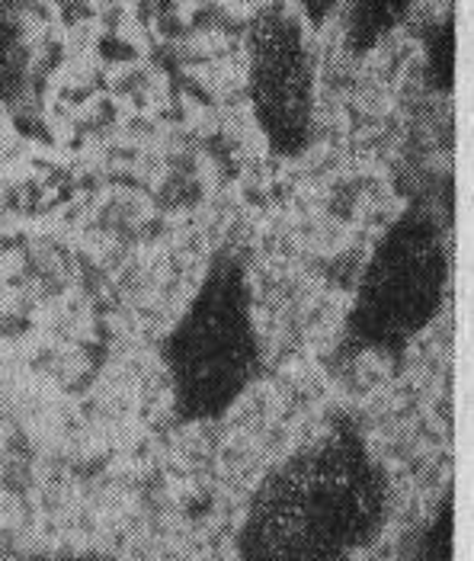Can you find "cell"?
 <instances>
[{"label": "cell", "instance_id": "cell-1", "mask_svg": "<svg viewBox=\"0 0 474 561\" xmlns=\"http://www.w3.org/2000/svg\"><path fill=\"white\" fill-rule=\"evenodd\" d=\"M389 511L385 472L349 421L263 478L238 529L241 561H349Z\"/></svg>", "mask_w": 474, "mask_h": 561}, {"label": "cell", "instance_id": "cell-2", "mask_svg": "<svg viewBox=\"0 0 474 561\" xmlns=\"http://www.w3.org/2000/svg\"><path fill=\"white\" fill-rule=\"evenodd\" d=\"M161 359L183 424H206L228 414L259 376V334L244 263L218 251L199 289L173 321Z\"/></svg>", "mask_w": 474, "mask_h": 561}, {"label": "cell", "instance_id": "cell-3", "mask_svg": "<svg viewBox=\"0 0 474 561\" xmlns=\"http://www.w3.org/2000/svg\"><path fill=\"white\" fill-rule=\"evenodd\" d=\"M449 248L430 206L411 203L369 254L344 324V350L401 356L439 318Z\"/></svg>", "mask_w": 474, "mask_h": 561}, {"label": "cell", "instance_id": "cell-4", "mask_svg": "<svg viewBox=\"0 0 474 561\" xmlns=\"http://www.w3.org/2000/svg\"><path fill=\"white\" fill-rule=\"evenodd\" d=\"M251 106L254 119L279 158H299L314 131V65L302 23L282 10H263L251 26Z\"/></svg>", "mask_w": 474, "mask_h": 561}, {"label": "cell", "instance_id": "cell-5", "mask_svg": "<svg viewBox=\"0 0 474 561\" xmlns=\"http://www.w3.org/2000/svg\"><path fill=\"white\" fill-rule=\"evenodd\" d=\"M417 0H346V43L349 51H372L407 20Z\"/></svg>", "mask_w": 474, "mask_h": 561}, {"label": "cell", "instance_id": "cell-6", "mask_svg": "<svg viewBox=\"0 0 474 561\" xmlns=\"http://www.w3.org/2000/svg\"><path fill=\"white\" fill-rule=\"evenodd\" d=\"M452 68H455V23H439L427 39V78L439 93L452 90Z\"/></svg>", "mask_w": 474, "mask_h": 561}, {"label": "cell", "instance_id": "cell-7", "mask_svg": "<svg viewBox=\"0 0 474 561\" xmlns=\"http://www.w3.org/2000/svg\"><path fill=\"white\" fill-rule=\"evenodd\" d=\"M414 561H452V501H442L439 514L417 546Z\"/></svg>", "mask_w": 474, "mask_h": 561}, {"label": "cell", "instance_id": "cell-8", "mask_svg": "<svg viewBox=\"0 0 474 561\" xmlns=\"http://www.w3.org/2000/svg\"><path fill=\"white\" fill-rule=\"evenodd\" d=\"M299 3H302V13L308 16V23L311 26H321L327 20V13L334 10L337 0H299Z\"/></svg>", "mask_w": 474, "mask_h": 561}, {"label": "cell", "instance_id": "cell-9", "mask_svg": "<svg viewBox=\"0 0 474 561\" xmlns=\"http://www.w3.org/2000/svg\"><path fill=\"white\" fill-rule=\"evenodd\" d=\"M26 561H109L100 552H39V556H30Z\"/></svg>", "mask_w": 474, "mask_h": 561}]
</instances>
